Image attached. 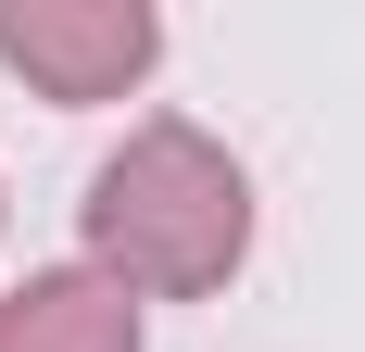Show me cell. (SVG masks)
I'll list each match as a JSON object with an SVG mask.
<instances>
[{
	"label": "cell",
	"mask_w": 365,
	"mask_h": 352,
	"mask_svg": "<svg viewBox=\"0 0 365 352\" xmlns=\"http://www.w3.org/2000/svg\"><path fill=\"white\" fill-rule=\"evenodd\" d=\"M252 252V176L227 164V139H202L189 113H151L126 126V151H101L88 176V264H101L126 302H189V289H227Z\"/></svg>",
	"instance_id": "cell-1"
},
{
	"label": "cell",
	"mask_w": 365,
	"mask_h": 352,
	"mask_svg": "<svg viewBox=\"0 0 365 352\" xmlns=\"http://www.w3.org/2000/svg\"><path fill=\"white\" fill-rule=\"evenodd\" d=\"M164 51L139 0H0V63L38 101H126Z\"/></svg>",
	"instance_id": "cell-2"
},
{
	"label": "cell",
	"mask_w": 365,
	"mask_h": 352,
	"mask_svg": "<svg viewBox=\"0 0 365 352\" xmlns=\"http://www.w3.org/2000/svg\"><path fill=\"white\" fill-rule=\"evenodd\" d=\"M0 352H139V302L101 264H51V277L0 289Z\"/></svg>",
	"instance_id": "cell-3"
}]
</instances>
